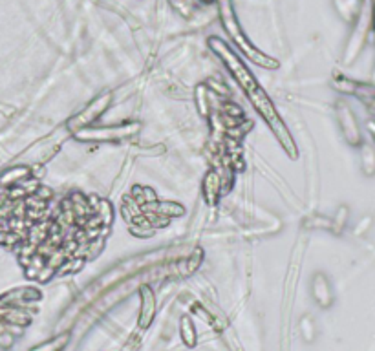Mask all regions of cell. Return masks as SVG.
<instances>
[{"instance_id": "obj_1", "label": "cell", "mask_w": 375, "mask_h": 351, "mask_svg": "<svg viewBox=\"0 0 375 351\" xmlns=\"http://www.w3.org/2000/svg\"><path fill=\"white\" fill-rule=\"evenodd\" d=\"M209 44H211V48L216 51L218 55L222 57L223 62L228 65V68L231 69L232 77L237 79L238 84L244 88V92L247 93V98H249V101L253 102V107L256 108V112H258V114H262V117H264L265 123H268V125L271 126V130H273L275 134H277L278 141L284 145V148H286V150H291V154L295 156V145H293L291 135H289L287 128L284 126V123L280 121V117H278V114H277V110H275L271 99H269L268 95H265L264 90L258 86L256 79L251 75L249 69L242 65V60L238 59V57L235 55V53H232V51L229 50V48L225 46L222 41H220V39H214V37L209 39Z\"/></svg>"}, {"instance_id": "obj_2", "label": "cell", "mask_w": 375, "mask_h": 351, "mask_svg": "<svg viewBox=\"0 0 375 351\" xmlns=\"http://www.w3.org/2000/svg\"><path fill=\"white\" fill-rule=\"evenodd\" d=\"M371 33V6L370 0H366L361 8V13L355 19V28H353L352 35L348 39L346 50H344L343 62L344 65H352L357 57L361 55V51L364 50L366 42Z\"/></svg>"}, {"instance_id": "obj_3", "label": "cell", "mask_w": 375, "mask_h": 351, "mask_svg": "<svg viewBox=\"0 0 375 351\" xmlns=\"http://www.w3.org/2000/svg\"><path fill=\"white\" fill-rule=\"evenodd\" d=\"M335 116H337L338 126H341V132H343V138L346 139V143L350 147L359 148V145L364 139H362L361 126H359V121H357L355 112L352 110V107L346 101H337V105H335Z\"/></svg>"}, {"instance_id": "obj_4", "label": "cell", "mask_w": 375, "mask_h": 351, "mask_svg": "<svg viewBox=\"0 0 375 351\" xmlns=\"http://www.w3.org/2000/svg\"><path fill=\"white\" fill-rule=\"evenodd\" d=\"M335 86L344 93L355 95L357 99H375V84L368 83H359V81H352L346 77H337L335 79Z\"/></svg>"}, {"instance_id": "obj_5", "label": "cell", "mask_w": 375, "mask_h": 351, "mask_svg": "<svg viewBox=\"0 0 375 351\" xmlns=\"http://www.w3.org/2000/svg\"><path fill=\"white\" fill-rule=\"evenodd\" d=\"M313 296H315L320 307H324V310L334 304V289H331V284L328 282V278L324 274H317L315 280H313Z\"/></svg>"}, {"instance_id": "obj_6", "label": "cell", "mask_w": 375, "mask_h": 351, "mask_svg": "<svg viewBox=\"0 0 375 351\" xmlns=\"http://www.w3.org/2000/svg\"><path fill=\"white\" fill-rule=\"evenodd\" d=\"M359 152H361V171L366 178H374L375 176V145L362 141L359 145Z\"/></svg>"}, {"instance_id": "obj_7", "label": "cell", "mask_w": 375, "mask_h": 351, "mask_svg": "<svg viewBox=\"0 0 375 351\" xmlns=\"http://www.w3.org/2000/svg\"><path fill=\"white\" fill-rule=\"evenodd\" d=\"M338 15L343 17L346 22H355V19L361 13V0H335Z\"/></svg>"}, {"instance_id": "obj_8", "label": "cell", "mask_w": 375, "mask_h": 351, "mask_svg": "<svg viewBox=\"0 0 375 351\" xmlns=\"http://www.w3.org/2000/svg\"><path fill=\"white\" fill-rule=\"evenodd\" d=\"M107 101H108V95H107V98H103V99H99V101L93 102L92 107L86 108V110H84L79 117H75V121L72 123V126H74V125H83V123L86 125V123H90V121L96 119V117H98L99 114H101V112L105 110V107H107Z\"/></svg>"}, {"instance_id": "obj_9", "label": "cell", "mask_w": 375, "mask_h": 351, "mask_svg": "<svg viewBox=\"0 0 375 351\" xmlns=\"http://www.w3.org/2000/svg\"><path fill=\"white\" fill-rule=\"evenodd\" d=\"M364 126H366V132H368V135H370L371 143L375 145V119H374V117H370V119H366Z\"/></svg>"}, {"instance_id": "obj_10", "label": "cell", "mask_w": 375, "mask_h": 351, "mask_svg": "<svg viewBox=\"0 0 375 351\" xmlns=\"http://www.w3.org/2000/svg\"><path fill=\"white\" fill-rule=\"evenodd\" d=\"M371 6V32H374V39H375V0H370Z\"/></svg>"}]
</instances>
